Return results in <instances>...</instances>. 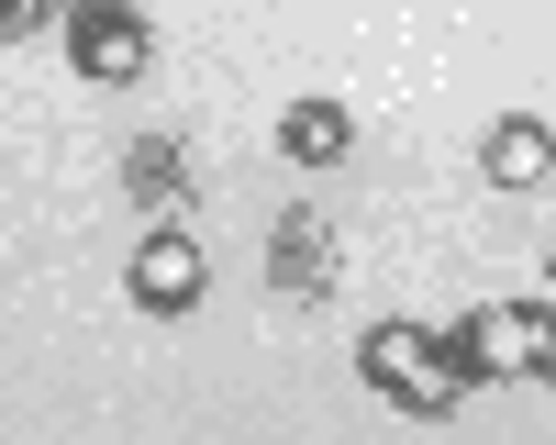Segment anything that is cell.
<instances>
[{
    "label": "cell",
    "instance_id": "cell-1",
    "mask_svg": "<svg viewBox=\"0 0 556 445\" xmlns=\"http://www.w3.org/2000/svg\"><path fill=\"white\" fill-rule=\"evenodd\" d=\"M356 368H367V390H379L390 412H412V423H445L456 400H468V368H456L445 323H367V334H356Z\"/></svg>",
    "mask_w": 556,
    "mask_h": 445
},
{
    "label": "cell",
    "instance_id": "cell-2",
    "mask_svg": "<svg viewBox=\"0 0 556 445\" xmlns=\"http://www.w3.org/2000/svg\"><path fill=\"white\" fill-rule=\"evenodd\" d=\"M445 345H456V368H468V390H479V379H545V368H556L545 301H479L468 323H445Z\"/></svg>",
    "mask_w": 556,
    "mask_h": 445
},
{
    "label": "cell",
    "instance_id": "cell-3",
    "mask_svg": "<svg viewBox=\"0 0 556 445\" xmlns=\"http://www.w3.org/2000/svg\"><path fill=\"white\" fill-rule=\"evenodd\" d=\"M67 67L101 78V89L146 78V67H156V23L134 12V0H67Z\"/></svg>",
    "mask_w": 556,
    "mask_h": 445
},
{
    "label": "cell",
    "instance_id": "cell-4",
    "mask_svg": "<svg viewBox=\"0 0 556 445\" xmlns=\"http://www.w3.org/2000/svg\"><path fill=\"white\" fill-rule=\"evenodd\" d=\"M123 290H134V312H190V301L212 290V267H201V245L178 234V223H146V245H134Z\"/></svg>",
    "mask_w": 556,
    "mask_h": 445
},
{
    "label": "cell",
    "instance_id": "cell-5",
    "mask_svg": "<svg viewBox=\"0 0 556 445\" xmlns=\"http://www.w3.org/2000/svg\"><path fill=\"white\" fill-rule=\"evenodd\" d=\"M267 279L290 290V301H323V290H334V223H323L312 201L278 212V234H267Z\"/></svg>",
    "mask_w": 556,
    "mask_h": 445
},
{
    "label": "cell",
    "instance_id": "cell-6",
    "mask_svg": "<svg viewBox=\"0 0 556 445\" xmlns=\"http://www.w3.org/2000/svg\"><path fill=\"white\" fill-rule=\"evenodd\" d=\"M123 190H134L146 223H167L178 201H190V145H178V134H134L123 145Z\"/></svg>",
    "mask_w": 556,
    "mask_h": 445
},
{
    "label": "cell",
    "instance_id": "cell-7",
    "mask_svg": "<svg viewBox=\"0 0 556 445\" xmlns=\"http://www.w3.org/2000/svg\"><path fill=\"white\" fill-rule=\"evenodd\" d=\"M345 145H356L345 101H290V112H278V156H290V167H345Z\"/></svg>",
    "mask_w": 556,
    "mask_h": 445
},
{
    "label": "cell",
    "instance_id": "cell-8",
    "mask_svg": "<svg viewBox=\"0 0 556 445\" xmlns=\"http://www.w3.org/2000/svg\"><path fill=\"white\" fill-rule=\"evenodd\" d=\"M479 167H490V190H545V167H556V134H545L534 112H513V123H490Z\"/></svg>",
    "mask_w": 556,
    "mask_h": 445
},
{
    "label": "cell",
    "instance_id": "cell-9",
    "mask_svg": "<svg viewBox=\"0 0 556 445\" xmlns=\"http://www.w3.org/2000/svg\"><path fill=\"white\" fill-rule=\"evenodd\" d=\"M56 23V0H0V34H45Z\"/></svg>",
    "mask_w": 556,
    "mask_h": 445
}]
</instances>
